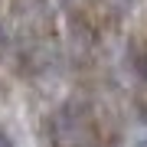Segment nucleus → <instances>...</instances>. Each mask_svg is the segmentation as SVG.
<instances>
[{"mask_svg": "<svg viewBox=\"0 0 147 147\" xmlns=\"http://www.w3.org/2000/svg\"><path fill=\"white\" fill-rule=\"evenodd\" d=\"M85 141H88L85 118H75V115L56 118V147H82Z\"/></svg>", "mask_w": 147, "mask_h": 147, "instance_id": "f257e3e1", "label": "nucleus"}, {"mask_svg": "<svg viewBox=\"0 0 147 147\" xmlns=\"http://www.w3.org/2000/svg\"><path fill=\"white\" fill-rule=\"evenodd\" d=\"M0 147H13V141H10V134H7V131H0Z\"/></svg>", "mask_w": 147, "mask_h": 147, "instance_id": "f03ea898", "label": "nucleus"}, {"mask_svg": "<svg viewBox=\"0 0 147 147\" xmlns=\"http://www.w3.org/2000/svg\"><path fill=\"white\" fill-rule=\"evenodd\" d=\"M137 147H147V131H144L141 137H137Z\"/></svg>", "mask_w": 147, "mask_h": 147, "instance_id": "7ed1b4c3", "label": "nucleus"}]
</instances>
